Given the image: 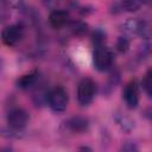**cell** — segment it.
I'll list each match as a JSON object with an SVG mask.
<instances>
[{
  "label": "cell",
  "instance_id": "6da1fadb",
  "mask_svg": "<svg viewBox=\"0 0 152 152\" xmlns=\"http://www.w3.org/2000/svg\"><path fill=\"white\" fill-rule=\"evenodd\" d=\"M68 102H69V96L63 87H55L48 94L49 107L56 113L64 112L68 107Z\"/></svg>",
  "mask_w": 152,
  "mask_h": 152
},
{
  "label": "cell",
  "instance_id": "7a4b0ae2",
  "mask_svg": "<svg viewBox=\"0 0 152 152\" xmlns=\"http://www.w3.org/2000/svg\"><path fill=\"white\" fill-rule=\"evenodd\" d=\"M96 91L95 82L91 78H83L77 87V101L81 106H88L93 102Z\"/></svg>",
  "mask_w": 152,
  "mask_h": 152
},
{
  "label": "cell",
  "instance_id": "3957f363",
  "mask_svg": "<svg viewBox=\"0 0 152 152\" xmlns=\"http://www.w3.org/2000/svg\"><path fill=\"white\" fill-rule=\"evenodd\" d=\"M113 53L112 51L103 46V45H99L93 55V61H94V65L99 71H106L108 70L112 64H113Z\"/></svg>",
  "mask_w": 152,
  "mask_h": 152
},
{
  "label": "cell",
  "instance_id": "277c9868",
  "mask_svg": "<svg viewBox=\"0 0 152 152\" xmlns=\"http://www.w3.org/2000/svg\"><path fill=\"white\" fill-rule=\"evenodd\" d=\"M24 27L21 25H10L1 32V39L7 46H15L24 38Z\"/></svg>",
  "mask_w": 152,
  "mask_h": 152
},
{
  "label": "cell",
  "instance_id": "5b68a950",
  "mask_svg": "<svg viewBox=\"0 0 152 152\" xmlns=\"http://www.w3.org/2000/svg\"><path fill=\"white\" fill-rule=\"evenodd\" d=\"M28 113L23 108H13L7 114V124L14 129L24 128L28 122Z\"/></svg>",
  "mask_w": 152,
  "mask_h": 152
},
{
  "label": "cell",
  "instance_id": "8992f818",
  "mask_svg": "<svg viewBox=\"0 0 152 152\" xmlns=\"http://www.w3.org/2000/svg\"><path fill=\"white\" fill-rule=\"evenodd\" d=\"M124 99L128 108L133 109L139 103V87L135 81H129L124 90Z\"/></svg>",
  "mask_w": 152,
  "mask_h": 152
},
{
  "label": "cell",
  "instance_id": "52a82bcc",
  "mask_svg": "<svg viewBox=\"0 0 152 152\" xmlns=\"http://www.w3.org/2000/svg\"><path fill=\"white\" fill-rule=\"evenodd\" d=\"M69 21V13L63 10H55L49 15V23L53 28H62Z\"/></svg>",
  "mask_w": 152,
  "mask_h": 152
},
{
  "label": "cell",
  "instance_id": "ba28073f",
  "mask_svg": "<svg viewBox=\"0 0 152 152\" xmlns=\"http://www.w3.org/2000/svg\"><path fill=\"white\" fill-rule=\"evenodd\" d=\"M66 126L70 131L72 132H83L87 129L88 127V121L87 119L84 118H81V116H74L71 118L70 120H68L66 122Z\"/></svg>",
  "mask_w": 152,
  "mask_h": 152
},
{
  "label": "cell",
  "instance_id": "9c48e42d",
  "mask_svg": "<svg viewBox=\"0 0 152 152\" xmlns=\"http://www.w3.org/2000/svg\"><path fill=\"white\" fill-rule=\"evenodd\" d=\"M37 81V72L36 71H32V72H28V74H25L23 75L18 81H17V84L19 88H23V89H27L30 87H32Z\"/></svg>",
  "mask_w": 152,
  "mask_h": 152
},
{
  "label": "cell",
  "instance_id": "30bf717a",
  "mask_svg": "<svg viewBox=\"0 0 152 152\" xmlns=\"http://www.w3.org/2000/svg\"><path fill=\"white\" fill-rule=\"evenodd\" d=\"M141 84H142V88H144L145 93L147 94V96L151 97V95H152V71H151V69H148L147 72L145 74Z\"/></svg>",
  "mask_w": 152,
  "mask_h": 152
},
{
  "label": "cell",
  "instance_id": "8fae6325",
  "mask_svg": "<svg viewBox=\"0 0 152 152\" xmlns=\"http://www.w3.org/2000/svg\"><path fill=\"white\" fill-rule=\"evenodd\" d=\"M128 46H129V44H128V40H127L126 38H122V37H121V38L118 40V49H119V51L125 52V51H127Z\"/></svg>",
  "mask_w": 152,
  "mask_h": 152
},
{
  "label": "cell",
  "instance_id": "7c38bea8",
  "mask_svg": "<svg viewBox=\"0 0 152 152\" xmlns=\"http://www.w3.org/2000/svg\"><path fill=\"white\" fill-rule=\"evenodd\" d=\"M10 5H12V6H17V5H19V2L21 1V0H6Z\"/></svg>",
  "mask_w": 152,
  "mask_h": 152
},
{
  "label": "cell",
  "instance_id": "4fadbf2b",
  "mask_svg": "<svg viewBox=\"0 0 152 152\" xmlns=\"http://www.w3.org/2000/svg\"><path fill=\"white\" fill-rule=\"evenodd\" d=\"M45 1H52V0H45Z\"/></svg>",
  "mask_w": 152,
  "mask_h": 152
}]
</instances>
